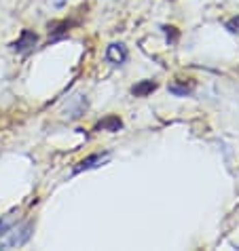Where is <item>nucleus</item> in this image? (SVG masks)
<instances>
[{
	"mask_svg": "<svg viewBox=\"0 0 239 251\" xmlns=\"http://www.w3.org/2000/svg\"><path fill=\"white\" fill-rule=\"evenodd\" d=\"M32 230H34V224L25 222L22 228L13 230L11 236H6V239L0 243V247H2V249H11V247H22V245H25V243L30 241V236H32Z\"/></svg>",
	"mask_w": 239,
	"mask_h": 251,
	"instance_id": "obj_1",
	"label": "nucleus"
},
{
	"mask_svg": "<svg viewBox=\"0 0 239 251\" xmlns=\"http://www.w3.org/2000/svg\"><path fill=\"white\" fill-rule=\"evenodd\" d=\"M36 43H38L36 34L32 32V30H24L22 34H19V38L11 46H13V51H17V53H28V51L34 49Z\"/></svg>",
	"mask_w": 239,
	"mask_h": 251,
	"instance_id": "obj_2",
	"label": "nucleus"
},
{
	"mask_svg": "<svg viewBox=\"0 0 239 251\" xmlns=\"http://www.w3.org/2000/svg\"><path fill=\"white\" fill-rule=\"evenodd\" d=\"M123 129V120L117 116V114H108L106 118H102L99 123L96 125V131H110V133H117Z\"/></svg>",
	"mask_w": 239,
	"mask_h": 251,
	"instance_id": "obj_3",
	"label": "nucleus"
},
{
	"mask_svg": "<svg viewBox=\"0 0 239 251\" xmlns=\"http://www.w3.org/2000/svg\"><path fill=\"white\" fill-rule=\"evenodd\" d=\"M106 57H108V62H112V64H123L125 59H127V49H125V45H121V43H115V45H110L108 46V51H106Z\"/></svg>",
	"mask_w": 239,
	"mask_h": 251,
	"instance_id": "obj_4",
	"label": "nucleus"
},
{
	"mask_svg": "<svg viewBox=\"0 0 239 251\" xmlns=\"http://www.w3.org/2000/svg\"><path fill=\"white\" fill-rule=\"evenodd\" d=\"M155 89H157V83H155V80H140L138 85H134L131 93H134L136 97H146V95H150Z\"/></svg>",
	"mask_w": 239,
	"mask_h": 251,
	"instance_id": "obj_5",
	"label": "nucleus"
},
{
	"mask_svg": "<svg viewBox=\"0 0 239 251\" xmlns=\"http://www.w3.org/2000/svg\"><path fill=\"white\" fill-rule=\"evenodd\" d=\"M104 154H91V157H87L85 160L78 162V167L74 169V173H81V171H87V169H94L96 167V162L102 160Z\"/></svg>",
	"mask_w": 239,
	"mask_h": 251,
	"instance_id": "obj_6",
	"label": "nucleus"
},
{
	"mask_svg": "<svg viewBox=\"0 0 239 251\" xmlns=\"http://www.w3.org/2000/svg\"><path fill=\"white\" fill-rule=\"evenodd\" d=\"M70 25H72V23H68V22H62V23H53L51 28H49L51 38H57V36H62V34H68Z\"/></svg>",
	"mask_w": 239,
	"mask_h": 251,
	"instance_id": "obj_7",
	"label": "nucleus"
},
{
	"mask_svg": "<svg viewBox=\"0 0 239 251\" xmlns=\"http://www.w3.org/2000/svg\"><path fill=\"white\" fill-rule=\"evenodd\" d=\"M163 30H165V36H167V43H169V45H176V43H178V38H180L178 30H176V28H171V25H163Z\"/></svg>",
	"mask_w": 239,
	"mask_h": 251,
	"instance_id": "obj_8",
	"label": "nucleus"
},
{
	"mask_svg": "<svg viewBox=\"0 0 239 251\" xmlns=\"http://www.w3.org/2000/svg\"><path fill=\"white\" fill-rule=\"evenodd\" d=\"M169 91L171 93H176V95H189L191 93V87H180V85H169Z\"/></svg>",
	"mask_w": 239,
	"mask_h": 251,
	"instance_id": "obj_9",
	"label": "nucleus"
},
{
	"mask_svg": "<svg viewBox=\"0 0 239 251\" xmlns=\"http://www.w3.org/2000/svg\"><path fill=\"white\" fill-rule=\"evenodd\" d=\"M227 30H231V32H239V15L233 17L231 22H227Z\"/></svg>",
	"mask_w": 239,
	"mask_h": 251,
	"instance_id": "obj_10",
	"label": "nucleus"
},
{
	"mask_svg": "<svg viewBox=\"0 0 239 251\" xmlns=\"http://www.w3.org/2000/svg\"><path fill=\"white\" fill-rule=\"evenodd\" d=\"M11 226H13V220H4V222H0V234H4Z\"/></svg>",
	"mask_w": 239,
	"mask_h": 251,
	"instance_id": "obj_11",
	"label": "nucleus"
},
{
	"mask_svg": "<svg viewBox=\"0 0 239 251\" xmlns=\"http://www.w3.org/2000/svg\"><path fill=\"white\" fill-rule=\"evenodd\" d=\"M55 4H57V6H62V4H64V0H55Z\"/></svg>",
	"mask_w": 239,
	"mask_h": 251,
	"instance_id": "obj_12",
	"label": "nucleus"
}]
</instances>
